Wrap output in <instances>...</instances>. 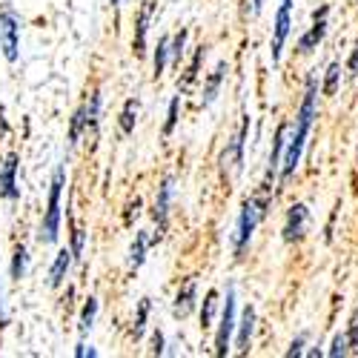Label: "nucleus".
<instances>
[{
	"instance_id": "nucleus-8",
	"label": "nucleus",
	"mask_w": 358,
	"mask_h": 358,
	"mask_svg": "<svg viewBox=\"0 0 358 358\" xmlns=\"http://www.w3.org/2000/svg\"><path fill=\"white\" fill-rule=\"evenodd\" d=\"M172 195H175V178L166 175L164 181L158 184V192H155V203H152V218H155V227L158 232L152 235V244H158L164 232H166V224H169V206H172Z\"/></svg>"
},
{
	"instance_id": "nucleus-38",
	"label": "nucleus",
	"mask_w": 358,
	"mask_h": 358,
	"mask_svg": "<svg viewBox=\"0 0 358 358\" xmlns=\"http://www.w3.org/2000/svg\"><path fill=\"white\" fill-rule=\"evenodd\" d=\"M6 324V307H3V281H0V327Z\"/></svg>"
},
{
	"instance_id": "nucleus-36",
	"label": "nucleus",
	"mask_w": 358,
	"mask_h": 358,
	"mask_svg": "<svg viewBox=\"0 0 358 358\" xmlns=\"http://www.w3.org/2000/svg\"><path fill=\"white\" fill-rule=\"evenodd\" d=\"M152 352H155V355H164V352H166V338H164L161 330L152 333Z\"/></svg>"
},
{
	"instance_id": "nucleus-17",
	"label": "nucleus",
	"mask_w": 358,
	"mask_h": 358,
	"mask_svg": "<svg viewBox=\"0 0 358 358\" xmlns=\"http://www.w3.org/2000/svg\"><path fill=\"white\" fill-rule=\"evenodd\" d=\"M72 261H75L72 250H57V255H55V261L49 266V287H61L66 281V273H69Z\"/></svg>"
},
{
	"instance_id": "nucleus-4",
	"label": "nucleus",
	"mask_w": 358,
	"mask_h": 358,
	"mask_svg": "<svg viewBox=\"0 0 358 358\" xmlns=\"http://www.w3.org/2000/svg\"><path fill=\"white\" fill-rule=\"evenodd\" d=\"M287 138H289V121H281L275 135H273V149L270 158H266V172H264V184H261V195L273 198V187L281 178V166H284V152H287Z\"/></svg>"
},
{
	"instance_id": "nucleus-42",
	"label": "nucleus",
	"mask_w": 358,
	"mask_h": 358,
	"mask_svg": "<svg viewBox=\"0 0 358 358\" xmlns=\"http://www.w3.org/2000/svg\"><path fill=\"white\" fill-rule=\"evenodd\" d=\"M112 6H115V9H117V6H121V0H112Z\"/></svg>"
},
{
	"instance_id": "nucleus-16",
	"label": "nucleus",
	"mask_w": 358,
	"mask_h": 358,
	"mask_svg": "<svg viewBox=\"0 0 358 358\" xmlns=\"http://www.w3.org/2000/svg\"><path fill=\"white\" fill-rule=\"evenodd\" d=\"M227 72H229V66H227V61H221V64L210 72V78L203 80V98H201V106H203V109L213 106V103L218 101L221 86H224V80H227Z\"/></svg>"
},
{
	"instance_id": "nucleus-26",
	"label": "nucleus",
	"mask_w": 358,
	"mask_h": 358,
	"mask_svg": "<svg viewBox=\"0 0 358 358\" xmlns=\"http://www.w3.org/2000/svg\"><path fill=\"white\" fill-rule=\"evenodd\" d=\"M135 124H138V101L129 98L121 109V132L124 135H132L135 132Z\"/></svg>"
},
{
	"instance_id": "nucleus-14",
	"label": "nucleus",
	"mask_w": 358,
	"mask_h": 358,
	"mask_svg": "<svg viewBox=\"0 0 358 358\" xmlns=\"http://www.w3.org/2000/svg\"><path fill=\"white\" fill-rule=\"evenodd\" d=\"M195 307H198V281L195 278H187L184 287H178V292H175L172 313H175V318H187Z\"/></svg>"
},
{
	"instance_id": "nucleus-33",
	"label": "nucleus",
	"mask_w": 358,
	"mask_h": 358,
	"mask_svg": "<svg viewBox=\"0 0 358 358\" xmlns=\"http://www.w3.org/2000/svg\"><path fill=\"white\" fill-rule=\"evenodd\" d=\"M287 355H289V358H295V355H307V333L295 336V338L289 341V350H287Z\"/></svg>"
},
{
	"instance_id": "nucleus-37",
	"label": "nucleus",
	"mask_w": 358,
	"mask_h": 358,
	"mask_svg": "<svg viewBox=\"0 0 358 358\" xmlns=\"http://www.w3.org/2000/svg\"><path fill=\"white\" fill-rule=\"evenodd\" d=\"M138 210H141V198L129 201V206H127V215H124V221H127V224H132V215H138Z\"/></svg>"
},
{
	"instance_id": "nucleus-15",
	"label": "nucleus",
	"mask_w": 358,
	"mask_h": 358,
	"mask_svg": "<svg viewBox=\"0 0 358 358\" xmlns=\"http://www.w3.org/2000/svg\"><path fill=\"white\" fill-rule=\"evenodd\" d=\"M252 336H255V307H244L241 321H238V330H235V347H238V352H241V355L250 352Z\"/></svg>"
},
{
	"instance_id": "nucleus-41",
	"label": "nucleus",
	"mask_w": 358,
	"mask_h": 358,
	"mask_svg": "<svg viewBox=\"0 0 358 358\" xmlns=\"http://www.w3.org/2000/svg\"><path fill=\"white\" fill-rule=\"evenodd\" d=\"M355 175H358V149H355Z\"/></svg>"
},
{
	"instance_id": "nucleus-2",
	"label": "nucleus",
	"mask_w": 358,
	"mask_h": 358,
	"mask_svg": "<svg viewBox=\"0 0 358 358\" xmlns=\"http://www.w3.org/2000/svg\"><path fill=\"white\" fill-rule=\"evenodd\" d=\"M270 201L273 198H266V195H255V198H247L241 203V213H238V224H235V235H232V252H235V258H244V252L250 250L252 238H255V229L264 221Z\"/></svg>"
},
{
	"instance_id": "nucleus-12",
	"label": "nucleus",
	"mask_w": 358,
	"mask_h": 358,
	"mask_svg": "<svg viewBox=\"0 0 358 358\" xmlns=\"http://www.w3.org/2000/svg\"><path fill=\"white\" fill-rule=\"evenodd\" d=\"M0 198L3 201H20V187H17V152H9L0 169Z\"/></svg>"
},
{
	"instance_id": "nucleus-9",
	"label": "nucleus",
	"mask_w": 358,
	"mask_h": 358,
	"mask_svg": "<svg viewBox=\"0 0 358 358\" xmlns=\"http://www.w3.org/2000/svg\"><path fill=\"white\" fill-rule=\"evenodd\" d=\"M289 32H292V0H281L278 12H275V26H273V43H270L273 64H281V55H284Z\"/></svg>"
},
{
	"instance_id": "nucleus-23",
	"label": "nucleus",
	"mask_w": 358,
	"mask_h": 358,
	"mask_svg": "<svg viewBox=\"0 0 358 358\" xmlns=\"http://www.w3.org/2000/svg\"><path fill=\"white\" fill-rule=\"evenodd\" d=\"M149 310H152V298H141L138 313H135V321H132V338H135V341H141V338H143V333H146Z\"/></svg>"
},
{
	"instance_id": "nucleus-6",
	"label": "nucleus",
	"mask_w": 358,
	"mask_h": 358,
	"mask_svg": "<svg viewBox=\"0 0 358 358\" xmlns=\"http://www.w3.org/2000/svg\"><path fill=\"white\" fill-rule=\"evenodd\" d=\"M0 55L9 64H17L20 57V20L12 6H0Z\"/></svg>"
},
{
	"instance_id": "nucleus-24",
	"label": "nucleus",
	"mask_w": 358,
	"mask_h": 358,
	"mask_svg": "<svg viewBox=\"0 0 358 358\" xmlns=\"http://www.w3.org/2000/svg\"><path fill=\"white\" fill-rule=\"evenodd\" d=\"M215 307H218V289H206L203 295V304H201V327H213L215 321Z\"/></svg>"
},
{
	"instance_id": "nucleus-39",
	"label": "nucleus",
	"mask_w": 358,
	"mask_h": 358,
	"mask_svg": "<svg viewBox=\"0 0 358 358\" xmlns=\"http://www.w3.org/2000/svg\"><path fill=\"white\" fill-rule=\"evenodd\" d=\"M9 132V124H6V117H3V106H0V138H3Z\"/></svg>"
},
{
	"instance_id": "nucleus-10",
	"label": "nucleus",
	"mask_w": 358,
	"mask_h": 358,
	"mask_svg": "<svg viewBox=\"0 0 358 358\" xmlns=\"http://www.w3.org/2000/svg\"><path fill=\"white\" fill-rule=\"evenodd\" d=\"M307 229H310V206L298 201V203L289 206L287 215H284V229H281L284 241L287 244H301Z\"/></svg>"
},
{
	"instance_id": "nucleus-3",
	"label": "nucleus",
	"mask_w": 358,
	"mask_h": 358,
	"mask_svg": "<svg viewBox=\"0 0 358 358\" xmlns=\"http://www.w3.org/2000/svg\"><path fill=\"white\" fill-rule=\"evenodd\" d=\"M66 187V164H57L52 172V184H49V201H46V213L41 221V241L43 244H57L61 235V195Z\"/></svg>"
},
{
	"instance_id": "nucleus-5",
	"label": "nucleus",
	"mask_w": 358,
	"mask_h": 358,
	"mask_svg": "<svg viewBox=\"0 0 358 358\" xmlns=\"http://www.w3.org/2000/svg\"><path fill=\"white\" fill-rule=\"evenodd\" d=\"M235 330H238V298H235V287H227L221 321H218V330H215V355H218V358L229 355Z\"/></svg>"
},
{
	"instance_id": "nucleus-34",
	"label": "nucleus",
	"mask_w": 358,
	"mask_h": 358,
	"mask_svg": "<svg viewBox=\"0 0 358 358\" xmlns=\"http://www.w3.org/2000/svg\"><path fill=\"white\" fill-rule=\"evenodd\" d=\"M355 78H358V38H355V43L350 49V61H347V80L352 83Z\"/></svg>"
},
{
	"instance_id": "nucleus-31",
	"label": "nucleus",
	"mask_w": 358,
	"mask_h": 358,
	"mask_svg": "<svg viewBox=\"0 0 358 358\" xmlns=\"http://www.w3.org/2000/svg\"><path fill=\"white\" fill-rule=\"evenodd\" d=\"M86 132V117H83V106L72 115V124H69V146H78L80 135Z\"/></svg>"
},
{
	"instance_id": "nucleus-7",
	"label": "nucleus",
	"mask_w": 358,
	"mask_h": 358,
	"mask_svg": "<svg viewBox=\"0 0 358 358\" xmlns=\"http://www.w3.org/2000/svg\"><path fill=\"white\" fill-rule=\"evenodd\" d=\"M327 29H330V6L321 3L315 12H313V20L307 26V32L298 38V55H313L324 38H327Z\"/></svg>"
},
{
	"instance_id": "nucleus-27",
	"label": "nucleus",
	"mask_w": 358,
	"mask_h": 358,
	"mask_svg": "<svg viewBox=\"0 0 358 358\" xmlns=\"http://www.w3.org/2000/svg\"><path fill=\"white\" fill-rule=\"evenodd\" d=\"M178 121H181V95H175L169 101V109H166V124H164V138H172Z\"/></svg>"
},
{
	"instance_id": "nucleus-22",
	"label": "nucleus",
	"mask_w": 358,
	"mask_h": 358,
	"mask_svg": "<svg viewBox=\"0 0 358 358\" xmlns=\"http://www.w3.org/2000/svg\"><path fill=\"white\" fill-rule=\"evenodd\" d=\"M95 318H98V298H95V295H89V298H86V304H83V310H80V336H83V338L92 333Z\"/></svg>"
},
{
	"instance_id": "nucleus-25",
	"label": "nucleus",
	"mask_w": 358,
	"mask_h": 358,
	"mask_svg": "<svg viewBox=\"0 0 358 358\" xmlns=\"http://www.w3.org/2000/svg\"><path fill=\"white\" fill-rule=\"evenodd\" d=\"M26 270H29V250L23 244H17L15 247V255H12V270H9L12 281H20L26 275Z\"/></svg>"
},
{
	"instance_id": "nucleus-21",
	"label": "nucleus",
	"mask_w": 358,
	"mask_h": 358,
	"mask_svg": "<svg viewBox=\"0 0 358 358\" xmlns=\"http://www.w3.org/2000/svg\"><path fill=\"white\" fill-rule=\"evenodd\" d=\"M169 46H172V38H169V35H161V41H158V46H155V55H152V75H155V80L166 72V64L172 61Z\"/></svg>"
},
{
	"instance_id": "nucleus-11",
	"label": "nucleus",
	"mask_w": 358,
	"mask_h": 358,
	"mask_svg": "<svg viewBox=\"0 0 358 358\" xmlns=\"http://www.w3.org/2000/svg\"><path fill=\"white\" fill-rule=\"evenodd\" d=\"M152 17H155V0H143V6L135 17V38H132L135 57L146 55V35H149V26H152Z\"/></svg>"
},
{
	"instance_id": "nucleus-35",
	"label": "nucleus",
	"mask_w": 358,
	"mask_h": 358,
	"mask_svg": "<svg viewBox=\"0 0 358 358\" xmlns=\"http://www.w3.org/2000/svg\"><path fill=\"white\" fill-rule=\"evenodd\" d=\"M347 336H350L352 352H358V310L352 313V318H350V324H347Z\"/></svg>"
},
{
	"instance_id": "nucleus-19",
	"label": "nucleus",
	"mask_w": 358,
	"mask_h": 358,
	"mask_svg": "<svg viewBox=\"0 0 358 358\" xmlns=\"http://www.w3.org/2000/svg\"><path fill=\"white\" fill-rule=\"evenodd\" d=\"M149 247H152V238H149L146 232H135V241H132V247H129V270H132V273L143 266Z\"/></svg>"
},
{
	"instance_id": "nucleus-30",
	"label": "nucleus",
	"mask_w": 358,
	"mask_h": 358,
	"mask_svg": "<svg viewBox=\"0 0 358 358\" xmlns=\"http://www.w3.org/2000/svg\"><path fill=\"white\" fill-rule=\"evenodd\" d=\"M187 38H189V29H178V32L172 35V46H169V52H172V64H181Z\"/></svg>"
},
{
	"instance_id": "nucleus-32",
	"label": "nucleus",
	"mask_w": 358,
	"mask_h": 358,
	"mask_svg": "<svg viewBox=\"0 0 358 358\" xmlns=\"http://www.w3.org/2000/svg\"><path fill=\"white\" fill-rule=\"evenodd\" d=\"M69 229H72V247H69V250H72L75 261H80V258H83V247H86V232H83L72 218H69Z\"/></svg>"
},
{
	"instance_id": "nucleus-13",
	"label": "nucleus",
	"mask_w": 358,
	"mask_h": 358,
	"mask_svg": "<svg viewBox=\"0 0 358 358\" xmlns=\"http://www.w3.org/2000/svg\"><path fill=\"white\" fill-rule=\"evenodd\" d=\"M247 138H250V115L244 112L241 117V127H238L232 143H229V152H224V161H229L235 166V172L244 169V149H247Z\"/></svg>"
},
{
	"instance_id": "nucleus-29",
	"label": "nucleus",
	"mask_w": 358,
	"mask_h": 358,
	"mask_svg": "<svg viewBox=\"0 0 358 358\" xmlns=\"http://www.w3.org/2000/svg\"><path fill=\"white\" fill-rule=\"evenodd\" d=\"M203 55H206V46L201 43V46L195 49V55H192V61H189V66H187V75H184V83H181L184 89H187V86H189V83H192V80L198 78V72H201V61H203Z\"/></svg>"
},
{
	"instance_id": "nucleus-20",
	"label": "nucleus",
	"mask_w": 358,
	"mask_h": 358,
	"mask_svg": "<svg viewBox=\"0 0 358 358\" xmlns=\"http://www.w3.org/2000/svg\"><path fill=\"white\" fill-rule=\"evenodd\" d=\"M344 72H347V69H341V64H338V61H333L330 66H327V72H324V80H321V92H324L327 98L338 95L341 80H344Z\"/></svg>"
},
{
	"instance_id": "nucleus-40",
	"label": "nucleus",
	"mask_w": 358,
	"mask_h": 358,
	"mask_svg": "<svg viewBox=\"0 0 358 358\" xmlns=\"http://www.w3.org/2000/svg\"><path fill=\"white\" fill-rule=\"evenodd\" d=\"M75 355H78V358H83V355H86V344H83V341L75 347Z\"/></svg>"
},
{
	"instance_id": "nucleus-43",
	"label": "nucleus",
	"mask_w": 358,
	"mask_h": 358,
	"mask_svg": "<svg viewBox=\"0 0 358 358\" xmlns=\"http://www.w3.org/2000/svg\"><path fill=\"white\" fill-rule=\"evenodd\" d=\"M355 3H358V0H355Z\"/></svg>"
},
{
	"instance_id": "nucleus-28",
	"label": "nucleus",
	"mask_w": 358,
	"mask_h": 358,
	"mask_svg": "<svg viewBox=\"0 0 358 358\" xmlns=\"http://www.w3.org/2000/svg\"><path fill=\"white\" fill-rule=\"evenodd\" d=\"M350 352H352V347H350L347 330H344V333H336L333 341H330V350H327V355H330V358H344V355H350Z\"/></svg>"
},
{
	"instance_id": "nucleus-18",
	"label": "nucleus",
	"mask_w": 358,
	"mask_h": 358,
	"mask_svg": "<svg viewBox=\"0 0 358 358\" xmlns=\"http://www.w3.org/2000/svg\"><path fill=\"white\" fill-rule=\"evenodd\" d=\"M101 106H103V98H101V89H92L83 103V117H86V132H98V121H101Z\"/></svg>"
},
{
	"instance_id": "nucleus-1",
	"label": "nucleus",
	"mask_w": 358,
	"mask_h": 358,
	"mask_svg": "<svg viewBox=\"0 0 358 358\" xmlns=\"http://www.w3.org/2000/svg\"><path fill=\"white\" fill-rule=\"evenodd\" d=\"M318 92H321V83H318V75L310 72L307 80H304V95H301V103H298V112H295V121L289 124V138H287V152H284V166H281V187H287L292 181V175L301 166V158H304V146L310 141V132H313V124L318 117Z\"/></svg>"
}]
</instances>
